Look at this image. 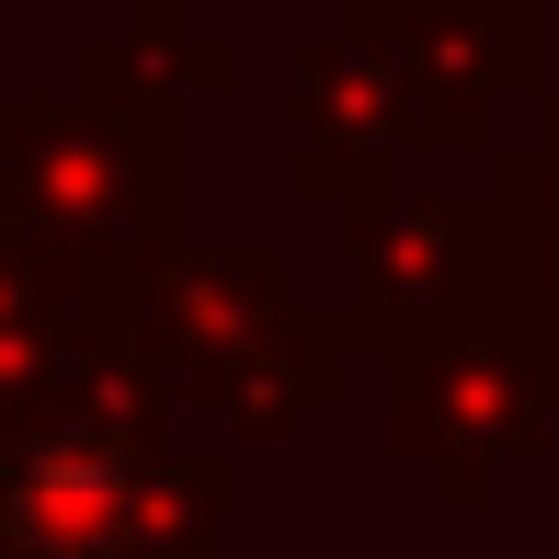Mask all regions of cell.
Segmentation results:
<instances>
[{"mask_svg": "<svg viewBox=\"0 0 559 559\" xmlns=\"http://www.w3.org/2000/svg\"><path fill=\"white\" fill-rule=\"evenodd\" d=\"M377 377H389V456L435 479L445 514H491L502 479L537 468V445L559 435V286L537 240L468 320L377 354Z\"/></svg>", "mask_w": 559, "mask_h": 559, "instance_id": "cell-1", "label": "cell"}, {"mask_svg": "<svg viewBox=\"0 0 559 559\" xmlns=\"http://www.w3.org/2000/svg\"><path fill=\"white\" fill-rule=\"evenodd\" d=\"M171 445V377L126 332L0 445V559H138V479Z\"/></svg>", "mask_w": 559, "mask_h": 559, "instance_id": "cell-2", "label": "cell"}, {"mask_svg": "<svg viewBox=\"0 0 559 559\" xmlns=\"http://www.w3.org/2000/svg\"><path fill=\"white\" fill-rule=\"evenodd\" d=\"M0 206L46 240L138 251L183 228V104H115V92H0Z\"/></svg>", "mask_w": 559, "mask_h": 559, "instance_id": "cell-3", "label": "cell"}, {"mask_svg": "<svg viewBox=\"0 0 559 559\" xmlns=\"http://www.w3.org/2000/svg\"><path fill=\"white\" fill-rule=\"evenodd\" d=\"M332 23L389 58L412 148H491L548 92V0H343Z\"/></svg>", "mask_w": 559, "mask_h": 559, "instance_id": "cell-4", "label": "cell"}, {"mask_svg": "<svg viewBox=\"0 0 559 559\" xmlns=\"http://www.w3.org/2000/svg\"><path fill=\"white\" fill-rule=\"evenodd\" d=\"M525 228L502 206L491 183H423V194H389L366 228L343 240L354 263V297H343V343L354 354H400L423 332H445V320H468L479 297L514 274Z\"/></svg>", "mask_w": 559, "mask_h": 559, "instance_id": "cell-5", "label": "cell"}, {"mask_svg": "<svg viewBox=\"0 0 559 559\" xmlns=\"http://www.w3.org/2000/svg\"><path fill=\"white\" fill-rule=\"evenodd\" d=\"M126 309H138V343L160 354L171 400H217V377L240 366L251 343L286 332L297 263L274 240H194V228H160V240L126 251Z\"/></svg>", "mask_w": 559, "mask_h": 559, "instance_id": "cell-6", "label": "cell"}, {"mask_svg": "<svg viewBox=\"0 0 559 559\" xmlns=\"http://www.w3.org/2000/svg\"><path fill=\"white\" fill-rule=\"evenodd\" d=\"M297 148H286V194L309 217H332V240H354L377 206L400 194V148H412V104H400L389 58L366 35H320L297 46Z\"/></svg>", "mask_w": 559, "mask_h": 559, "instance_id": "cell-7", "label": "cell"}, {"mask_svg": "<svg viewBox=\"0 0 559 559\" xmlns=\"http://www.w3.org/2000/svg\"><path fill=\"white\" fill-rule=\"evenodd\" d=\"M138 332L126 309V251L104 240H46L0 206V400L46 412L92 354H115Z\"/></svg>", "mask_w": 559, "mask_h": 559, "instance_id": "cell-8", "label": "cell"}, {"mask_svg": "<svg viewBox=\"0 0 559 559\" xmlns=\"http://www.w3.org/2000/svg\"><path fill=\"white\" fill-rule=\"evenodd\" d=\"M343 366H354L343 309H309V297H297V309H286V332H274V343H251L240 366L217 377V400H206V412H217L240 445H274L286 423H309V412H332V400H343Z\"/></svg>", "mask_w": 559, "mask_h": 559, "instance_id": "cell-9", "label": "cell"}, {"mask_svg": "<svg viewBox=\"0 0 559 559\" xmlns=\"http://www.w3.org/2000/svg\"><path fill=\"white\" fill-rule=\"evenodd\" d=\"M81 92H115V104H228L240 92V58H228L217 35H194L183 0H138L126 12V35H92L81 69H69Z\"/></svg>", "mask_w": 559, "mask_h": 559, "instance_id": "cell-10", "label": "cell"}, {"mask_svg": "<svg viewBox=\"0 0 559 559\" xmlns=\"http://www.w3.org/2000/svg\"><path fill=\"white\" fill-rule=\"evenodd\" d=\"M240 525V468L228 456H148L138 479V559H217Z\"/></svg>", "mask_w": 559, "mask_h": 559, "instance_id": "cell-11", "label": "cell"}, {"mask_svg": "<svg viewBox=\"0 0 559 559\" xmlns=\"http://www.w3.org/2000/svg\"><path fill=\"white\" fill-rule=\"evenodd\" d=\"M491 194L514 206V228L537 240V263L559 286V92H537V126H525V138H491Z\"/></svg>", "mask_w": 559, "mask_h": 559, "instance_id": "cell-12", "label": "cell"}, {"mask_svg": "<svg viewBox=\"0 0 559 559\" xmlns=\"http://www.w3.org/2000/svg\"><path fill=\"white\" fill-rule=\"evenodd\" d=\"M217 559H228V548H217Z\"/></svg>", "mask_w": 559, "mask_h": 559, "instance_id": "cell-13", "label": "cell"}]
</instances>
